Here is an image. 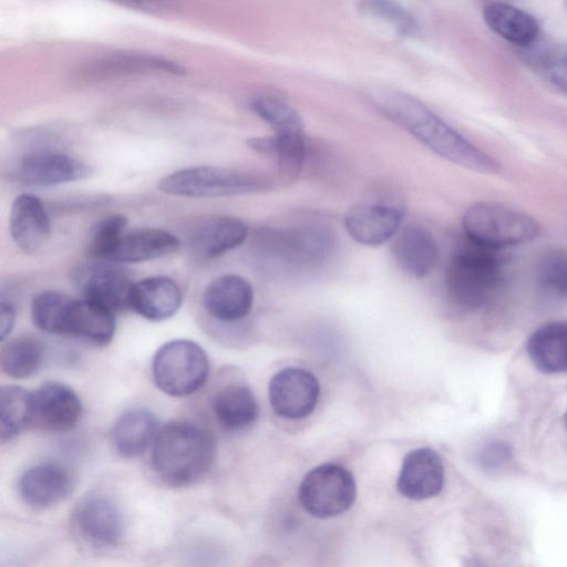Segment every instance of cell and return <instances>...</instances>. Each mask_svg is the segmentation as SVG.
<instances>
[{"label":"cell","instance_id":"cell-1","mask_svg":"<svg viewBox=\"0 0 567 567\" xmlns=\"http://www.w3.org/2000/svg\"><path fill=\"white\" fill-rule=\"evenodd\" d=\"M375 107L436 155L481 174H495L498 163L473 145L416 97L393 89L371 94Z\"/></svg>","mask_w":567,"mask_h":567},{"label":"cell","instance_id":"cell-2","mask_svg":"<svg viewBox=\"0 0 567 567\" xmlns=\"http://www.w3.org/2000/svg\"><path fill=\"white\" fill-rule=\"evenodd\" d=\"M215 444L206 431L190 422L174 421L162 426L152 445V466L171 486H186L212 467Z\"/></svg>","mask_w":567,"mask_h":567},{"label":"cell","instance_id":"cell-3","mask_svg":"<svg viewBox=\"0 0 567 567\" xmlns=\"http://www.w3.org/2000/svg\"><path fill=\"white\" fill-rule=\"evenodd\" d=\"M503 282V262L497 250L470 240L450 257L444 272L449 298L458 308L477 310L488 305Z\"/></svg>","mask_w":567,"mask_h":567},{"label":"cell","instance_id":"cell-4","mask_svg":"<svg viewBox=\"0 0 567 567\" xmlns=\"http://www.w3.org/2000/svg\"><path fill=\"white\" fill-rule=\"evenodd\" d=\"M462 227L467 240L493 250L529 243L540 233L529 215L498 203L480 202L470 206Z\"/></svg>","mask_w":567,"mask_h":567},{"label":"cell","instance_id":"cell-5","mask_svg":"<svg viewBox=\"0 0 567 567\" xmlns=\"http://www.w3.org/2000/svg\"><path fill=\"white\" fill-rule=\"evenodd\" d=\"M208 373L207 354L192 340H171L161 346L153 357V381L169 396L192 395L206 383Z\"/></svg>","mask_w":567,"mask_h":567},{"label":"cell","instance_id":"cell-6","mask_svg":"<svg viewBox=\"0 0 567 567\" xmlns=\"http://www.w3.org/2000/svg\"><path fill=\"white\" fill-rule=\"evenodd\" d=\"M268 187L269 183L259 176L213 166L183 168L158 183L162 192L185 197L235 196L261 192Z\"/></svg>","mask_w":567,"mask_h":567},{"label":"cell","instance_id":"cell-7","mask_svg":"<svg viewBox=\"0 0 567 567\" xmlns=\"http://www.w3.org/2000/svg\"><path fill=\"white\" fill-rule=\"evenodd\" d=\"M353 475L346 467L327 463L309 471L300 486L299 499L312 516L328 518L348 511L355 499Z\"/></svg>","mask_w":567,"mask_h":567},{"label":"cell","instance_id":"cell-8","mask_svg":"<svg viewBox=\"0 0 567 567\" xmlns=\"http://www.w3.org/2000/svg\"><path fill=\"white\" fill-rule=\"evenodd\" d=\"M72 279L82 299L95 302L115 312L128 307L131 281L116 262L94 260L79 265Z\"/></svg>","mask_w":567,"mask_h":567},{"label":"cell","instance_id":"cell-9","mask_svg":"<svg viewBox=\"0 0 567 567\" xmlns=\"http://www.w3.org/2000/svg\"><path fill=\"white\" fill-rule=\"evenodd\" d=\"M268 394L270 405L277 415L287 420H299L313 412L320 394V384L309 371L290 367L271 378Z\"/></svg>","mask_w":567,"mask_h":567},{"label":"cell","instance_id":"cell-10","mask_svg":"<svg viewBox=\"0 0 567 567\" xmlns=\"http://www.w3.org/2000/svg\"><path fill=\"white\" fill-rule=\"evenodd\" d=\"M32 424L53 432L73 429L83 413L76 392L58 381H47L31 392Z\"/></svg>","mask_w":567,"mask_h":567},{"label":"cell","instance_id":"cell-11","mask_svg":"<svg viewBox=\"0 0 567 567\" xmlns=\"http://www.w3.org/2000/svg\"><path fill=\"white\" fill-rule=\"evenodd\" d=\"M92 167L83 161L54 151H35L24 155L13 176L27 185L50 186L89 177Z\"/></svg>","mask_w":567,"mask_h":567},{"label":"cell","instance_id":"cell-12","mask_svg":"<svg viewBox=\"0 0 567 567\" xmlns=\"http://www.w3.org/2000/svg\"><path fill=\"white\" fill-rule=\"evenodd\" d=\"M403 216V209L398 206L359 204L346 213L344 227L357 243L377 246L396 235Z\"/></svg>","mask_w":567,"mask_h":567},{"label":"cell","instance_id":"cell-13","mask_svg":"<svg viewBox=\"0 0 567 567\" xmlns=\"http://www.w3.org/2000/svg\"><path fill=\"white\" fill-rule=\"evenodd\" d=\"M444 485V466L440 455L430 447L409 452L402 463L396 487L410 499L436 496Z\"/></svg>","mask_w":567,"mask_h":567},{"label":"cell","instance_id":"cell-14","mask_svg":"<svg viewBox=\"0 0 567 567\" xmlns=\"http://www.w3.org/2000/svg\"><path fill=\"white\" fill-rule=\"evenodd\" d=\"M254 303V290L248 280L235 274L213 279L203 293V305L210 317L220 322L245 318Z\"/></svg>","mask_w":567,"mask_h":567},{"label":"cell","instance_id":"cell-15","mask_svg":"<svg viewBox=\"0 0 567 567\" xmlns=\"http://www.w3.org/2000/svg\"><path fill=\"white\" fill-rule=\"evenodd\" d=\"M75 523L87 540L100 546L116 544L124 532L120 508L104 496L95 495L82 499L75 511Z\"/></svg>","mask_w":567,"mask_h":567},{"label":"cell","instance_id":"cell-16","mask_svg":"<svg viewBox=\"0 0 567 567\" xmlns=\"http://www.w3.org/2000/svg\"><path fill=\"white\" fill-rule=\"evenodd\" d=\"M178 285L166 276H152L133 284L128 308L152 321H162L174 316L182 305Z\"/></svg>","mask_w":567,"mask_h":567},{"label":"cell","instance_id":"cell-17","mask_svg":"<svg viewBox=\"0 0 567 567\" xmlns=\"http://www.w3.org/2000/svg\"><path fill=\"white\" fill-rule=\"evenodd\" d=\"M51 231L48 212L34 195L21 194L11 206L10 233L16 245L27 254L39 251Z\"/></svg>","mask_w":567,"mask_h":567},{"label":"cell","instance_id":"cell-18","mask_svg":"<svg viewBox=\"0 0 567 567\" xmlns=\"http://www.w3.org/2000/svg\"><path fill=\"white\" fill-rule=\"evenodd\" d=\"M70 471L58 463H42L28 468L19 480V492L33 507H48L63 499L71 491Z\"/></svg>","mask_w":567,"mask_h":567},{"label":"cell","instance_id":"cell-19","mask_svg":"<svg viewBox=\"0 0 567 567\" xmlns=\"http://www.w3.org/2000/svg\"><path fill=\"white\" fill-rule=\"evenodd\" d=\"M392 255L404 271L421 278L436 266L439 248L430 231L417 225H408L394 236Z\"/></svg>","mask_w":567,"mask_h":567},{"label":"cell","instance_id":"cell-20","mask_svg":"<svg viewBox=\"0 0 567 567\" xmlns=\"http://www.w3.org/2000/svg\"><path fill=\"white\" fill-rule=\"evenodd\" d=\"M248 234L247 225L231 216H214L196 227L190 237L193 251L212 259L238 247Z\"/></svg>","mask_w":567,"mask_h":567},{"label":"cell","instance_id":"cell-21","mask_svg":"<svg viewBox=\"0 0 567 567\" xmlns=\"http://www.w3.org/2000/svg\"><path fill=\"white\" fill-rule=\"evenodd\" d=\"M157 432V420L153 412L144 408H134L123 412L115 420L110 439L120 456L132 458L153 444Z\"/></svg>","mask_w":567,"mask_h":567},{"label":"cell","instance_id":"cell-22","mask_svg":"<svg viewBox=\"0 0 567 567\" xmlns=\"http://www.w3.org/2000/svg\"><path fill=\"white\" fill-rule=\"evenodd\" d=\"M179 246V239L164 229H135L124 233L110 261L135 264L153 260L175 252Z\"/></svg>","mask_w":567,"mask_h":567},{"label":"cell","instance_id":"cell-23","mask_svg":"<svg viewBox=\"0 0 567 567\" xmlns=\"http://www.w3.org/2000/svg\"><path fill=\"white\" fill-rule=\"evenodd\" d=\"M534 367L546 374L567 372V321H553L537 328L526 343Z\"/></svg>","mask_w":567,"mask_h":567},{"label":"cell","instance_id":"cell-24","mask_svg":"<svg viewBox=\"0 0 567 567\" xmlns=\"http://www.w3.org/2000/svg\"><path fill=\"white\" fill-rule=\"evenodd\" d=\"M212 408L218 423L231 432L250 427L259 415V405L252 391L243 383H229L220 388L213 396Z\"/></svg>","mask_w":567,"mask_h":567},{"label":"cell","instance_id":"cell-25","mask_svg":"<svg viewBox=\"0 0 567 567\" xmlns=\"http://www.w3.org/2000/svg\"><path fill=\"white\" fill-rule=\"evenodd\" d=\"M483 18L493 32L514 44H530L539 33L537 20L528 12L509 3H486L483 8Z\"/></svg>","mask_w":567,"mask_h":567},{"label":"cell","instance_id":"cell-26","mask_svg":"<svg viewBox=\"0 0 567 567\" xmlns=\"http://www.w3.org/2000/svg\"><path fill=\"white\" fill-rule=\"evenodd\" d=\"M93 76L124 75L144 72H164L175 75L185 74L179 63L155 54L141 52L112 53L93 62L85 69Z\"/></svg>","mask_w":567,"mask_h":567},{"label":"cell","instance_id":"cell-27","mask_svg":"<svg viewBox=\"0 0 567 567\" xmlns=\"http://www.w3.org/2000/svg\"><path fill=\"white\" fill-rule=\"evenodd\" d=\"M115 333L114 312L95 302L74 300L68 334L79 337L95 346H107Z\"/></svg>","mask_w":567,"mask_h":567},{"label":"cell","instance_id":"cell-28","mask_svg":"<svg viewBox=\"0 0 567 567\" xmlns=\"http://www.w3.org/2000/svg\"><path fill=\"white\" fill-rule=\"evenodd\" d=\"M254 151L275 156L281 175L293 178L303 168L307 145L302 135L255 136L246 141Z\"/></svg>","mask_w":567,"mask_h":567},{"label":"cell","instance_id":"cell-29","mask_svg":"<svg viewBox=\"0 0 567 567\" xmlns=\"http://www.w3.org/2000/svg\"><path fill=\"white\" fill-rule=\"evenodd\" d=\"M251 110L277 135H302L303 123L295 106L277 93H261L250 101Z\"/></svg>","mask_w":567,"mask_h":567},{"label":"cell","instance_id":"cell-30","mask_svg":"<svg viewBox=\"0 0 567 567\" xmlns=\"http://www.w3.org/2000/svg\"><path fill=\"white\" fill-rule=\"evenodd\" d=\"M32 424L31 392L19 385L0 390V439L7 442Z\"/></svg>","mask_w":567,"mask_h":567},{"label":"cell","instance_id":"cell-31","mask_svg":"<svg viewBox=\"0 0 567 567\" xmlns=\"http://www.w3.org/2000/svg\"><path fill=\"white\" fill-rule=\"evenodd\" d=\"M74 300L54 290L38 293L31 303L33 323L48 333L68 334Z\"/></svg>","mask_w":567,"mask_h":567},{"label":"cell","instance_id":"cell-32","mask_svg":"<svg viewBox=\"0 0 567 567\" xmlns=\"http://www.w3.org/2000/svg\"><path fill=\"white\" fill-rule=\"evenodd\" d=\"M42 361V346L31 337L12 338L1 348L0 364L2 372L14 379L32 377L40 369Z\"/></svg>","mask_w":567,"mask_h":567},{"label":"cell","instance_id":"cell-33","mask_svg":"<svg viewBox=\"0 0 567 567\" xmlns=\"http://www.w3.org/2000/svg\"><path fill=\"white\" fill-rule=\"evenodd\" d=\"M535 279L545 295L567 301V250L549 249L542 254L536 264Z\"/></svg>","mask_w":567,"mask_h":567},{"label":"cell","instance_id":"cell-34","mask_svg":"<svg viewBox=\"0 0 567 567\" xmlns=\"http://www.w3.org/2000/svg\"><path fill=\"white\" fill-rule=\"evenodd\" d=\"M359 11L402 38H413L419 33L414 16L404 7L392 1L371 0L359 4Z\"/></svg>","mask_w":567,"mask_h":567},{"label":"cell","instance_id":"cell-35","mask_svg":"<svg viewBox=\"0 0 567 567\" xmlns=\"http://www.w3.org/2000/svg\"><path fill=\"white\" fill-rule=\"evenodd\" d=\"M126 225L127 218L121 214L99 220L91 230L87 254L96 260L110 261Z\"/></svg>","mask_w":567,"mask_h":567},{"label":"cell","instance_id":"cell-36","mask_svg":"<svg viewBox=\"0 0 567 567\" xmlns=\"http://www.w3.org/2000/svg\"><path fill=\"white\" fill-rule=\"evenodd\" d=\"M512 449L504 441H489L483 444L476 454L478 465L488 472L504 468L512 461Z\"/></svg>","mask_w":567,"mask_h":567},{"label":"cell","instance_id":"cell-37","mask_svg":"<svg viewBox=\"0 0 567 567\" xmlns=\"http://www.w3.org/2000/svg\"><path fill=\"white\" fill-rule=\"evenodd\" d=\"M544 69L550 82L567 92V47L548 53L544 60Z\"/></svg>","mask_w":567,"mask_h":567},{"label":"cell","instance_id":"cell-38","mask_svg":"<svg viewBox=\"0 0 567 567\" xmlns=\"http://www.w3.org/2000/svg\"><path fill=\"white\" fill-rule=\"evenodd\" d=\"M16 323V310L11 303L2 300L0 307V339L3 341Z\"/></svg>","mask_w":567,"mask_h":567},{"label":"cell","instance_id":"cell-39","mask_svg":"<svg viewBox=\"0 0 567 567\" xmlns=\"http://www.w3.org/2000/svg\"><path fill=\"white\" fill-rule=\"evenodd\" d=\"M565 426H566V430H567V410H566V413H565Z\"/></svg>","mask_w":567,"mask_h":567},{"label":"cell","instance_id":"cell-40","mask_svg":"<svg viewBox=\"0 0 567 567\" xmlns=\"http://www.w3.org/2000/svg\"><path fill=\"white\" fill-rule=\"evenodd\" d=\"M475 567H483V566H475Z\"/></svg>","mask_w":567,"mask_h":567}]
</instances>
